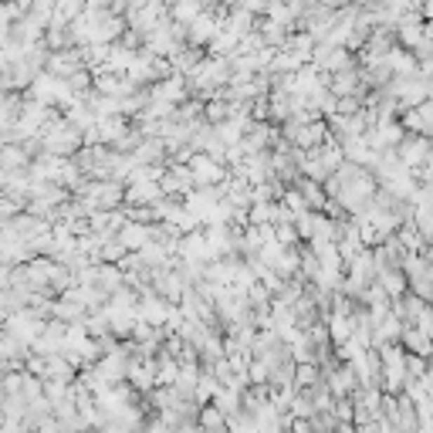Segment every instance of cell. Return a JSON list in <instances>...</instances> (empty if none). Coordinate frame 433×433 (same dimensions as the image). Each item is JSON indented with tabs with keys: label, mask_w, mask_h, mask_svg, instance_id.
Here are the masks:
<instances>
[{
	"label": "cell",
	"mask_w": 433,
	"mask_h": 433,
	"mask_svg": "<svg viewBox=\"0 0 433 433\" xmlns=\"http://www.w3.org/2000/svg\"><path fill=\"white\" fill-rule=\"evenodd\" d=\"M382 281H386V288H389L393 295H399V291L406 288V278H403V274H396V271H382Z\"/></svg>",
	"instance_id": "obj_2"
},
{
	"label": "cell",
	"mask_w": 433,
	"mask_h": 433,
	"mask_svg": "<svg viewBox=\"0 0 433 433\" xmlns=\"http://www.w3.org/2000/svg\"><path fill=\"white\" fill-rule=\"evenodd\" d=\"M430 139L427 135H406V142H399V159L403 166H423L430 163Z\"/></svg>",
	"instance_id": "obj_1"
}]
</instances>
